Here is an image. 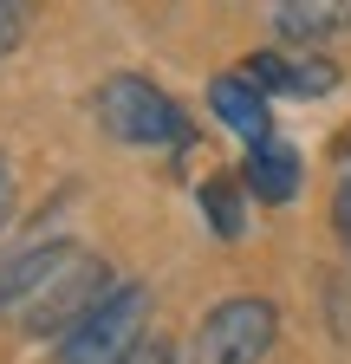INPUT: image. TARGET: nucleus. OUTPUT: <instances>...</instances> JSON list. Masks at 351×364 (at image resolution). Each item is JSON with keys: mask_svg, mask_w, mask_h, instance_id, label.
<instances>
[{"mask_svg": "<svg viewBox=\"0 0 351 364\" xmlns=\"http://www.w3.org/2000/svg\"><path fill=\"white\" fill-rule=\"evenodd\" d=\"M267 345H274V306L267 299H228L202 318L195 358L202 364H254Z\"/></svg>", "mask_w": 351, "mask_h": 364, "instance_id": "4", "label": "nucleus"}, {"mask_svg": "<svg viewBox=\"0 0 351 364\" xmlns=\"http://www.w3.org/2000/svg\"><path fill=\"white\" fill-rule=\"evenodd\" d=\"M274 20H280V39L299 46V39H325L332 20H338V7H280Z\"/></svg>", "mask_w": 351, "mask_h": 364, "instance_id": "8", "label": "nucleus"}, {"mask_svg": "<svg viewBox=\"0 0 351 364\" xmlns=\"http://www.w3.org/2000/svg\"><path fill=\"white\" fill-rule=\"evenodd\" d=\"M247 85L254 91H293V98H325V91L338 85V72L325 65V59H274V53H260L254 65H247Z\"/></svg>", "mask_w": 351, "mask_h": 364, "instance_id": "5", "label": "nucleus"}, {"mask_svg": "<svg viewBox=\"0 0 351 364\" xmlns=\"http://www.w3.org/2000/svg\"><path fill=\"white\" fill-rule=\"evenodd\" d=\"M144 318H150V287H111V299L85 318L72 338H59V364H130L144 351Z\"/></svg>", "mask_w": 351, "mask_h": 364, "instance_id": "2", "label": "nucleus"}, {"mask_svg": "<svg viewBox=\"0 0 351 364\" xmlns=\"http://www.w3.org/2000/svg\"><path fill=\"white\" fill-rule=\"evenodd\" d=\"M20 26H26V14L14 7V0H0V53H14V39H20Z\"/></svg>", "mask_w": 351, "mask_h": 364, "instance_id": "10", "label": "nucleus"}, {"mask_svg": "<svg viewBox=\"0 0 351 364\" xmlns=\"http://www.w3.org/2000/svg\"><path fill=\"white\" fill-rule=\"evenodd\" d=\"M332 221H338V235H345V247H351V176L338 182V196H332Z\"/></svg>", "mask_w": 351, "mask_h": 364, "instance_id": "11", "label": "nucleus"}, {"mask_svg": "<svg viewBox=\"0 0 351 364\" xmlns=\"http://www.w3.org/2000/svg\"><path fill=\"white\" fill-rule=\"evenodd\" d=\"M7 208H14V182H7V169H0V221H7Z\"/></svg>", "mask_w": 351, "mask_h": 364, "instance_id": "13", "label": "nucleus"}, {"mask_svg": "<svg viewBox=\"0 0 351 364\" xmlns=\"http://www.w3.org/2000/svg\"><path fill=\"white\" fill-rule=\"evenodd\" d=\"M208 105H215V117H222L234 136H247V150L274 136V124H267V105H260V91H254L247 78H215Z\"/></svg>", "mask_w": 351, "mask_h": 364, "instance_id": "6", "label": "nucleus"}, {"mask_svg": "<svg viewBox=\"0 0 351 364\" xmlns=\"http://www.w3.org/2000/svg\"><path fill=\"white\" fill-rule=\"evenodd\" d=\"M130 364H169V351H163V345H144V351L130 358Z\"/></svg>", "mask_w": 351, "mask_h": 364, "instance_id": "12", "label": "nucleus"}, {"mask_svg": "<svg viewBox=\"0 0 351 364\" xmlns=\"http://www.w3.org/2000/svg\"><path fill=\"white\" fill-rule=\"evenodd\" d=\"M299 182V156L280 144V136H267V144L247 150V169H241V189H254L260 202H286Z\"/></svg>", "mask_w": 351, "mask_h": 364, "instance_id": "7", "label": "nucleus"}, {"mask_svg": "<svg viewBox=\"0 0 351 364\" xmlns=\"http://www.w3.org/2000/svg\"><path fill=\"white\" fill-rule=\"evenodd\" d=\"M98 124L117 136V144H189V124L150 78H111L98 91Z\"/></svg>", "mask_w": 351, "mask_h": 364, "instance_id": "3", "label": "nucleus"}, {"mask_svg": "<svg viewBox=\"0 0 351 364\" xmlns=\"http://www.w3.org/2000/svg\"><path fill=\"white\" fill-rule=\"evenodd\" d=\"M202 202H208V215H215V228H222V235H241V208H234V176H215V182H202Z\"/></svg>", "mask_w": 351, "mask_h": 364, "instance_id": "9", "label": "nucleus"}, {"mask_svg": "<svg viewBox=\"0 0 351 364\" xmlns=\"http://www.w3.org/2000/svg\"><path fill=\"white\" fill-rule=\"evenodd\" d=\"M104 299H111V293H104V260L78 254V247H53L46 273L20 293L14 312H20L26 332H65V338H72Z\"/></svg>", "mask_w": 351, "mask_h": 364, "instance_id": "1", "label": "nucleus"}]
</instances>
